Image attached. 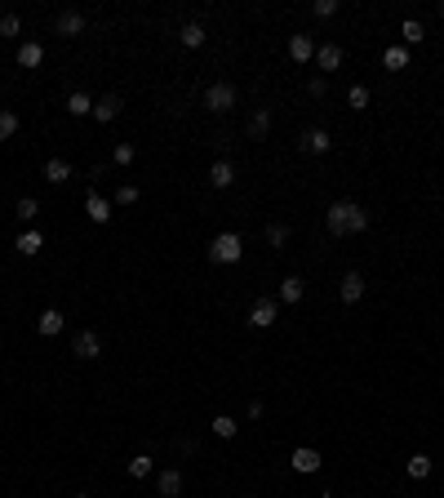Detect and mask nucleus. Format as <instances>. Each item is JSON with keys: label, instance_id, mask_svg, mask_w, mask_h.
I'll return each mask as SVG.
<instances>
[{"label": "nucleus", "instance_id": "f257e3e1", "mask_svg": "<svg viewBox=\"0 0 444 498\" xmlns=\"http://www.w3.org/2000/svg\"><path fill=\"white\" fill-rule=\"evenodd\" d=\"M325 223H329V236H355V231L369 227V214H364V205H355V201H334L329 214H325Z\"/></svg>", "mask_w": 444, "mask_h": 498}, {"label": "nucleus", "instance_id": "f03ea898", "mask_svg": "<svg viewBox=\"0 0 444 498\" xmlns=\"http://www.w3.org/2000/svg\"><path fill=\"white\" fill-rule=\"evenodd\" d=\"M244 258V245L235 231H218V236L209 240V262H218V267H231V262Z\"/></svg>", "mask_w": 444, "mask_h": 498}, {"label": "nucleus", "instance_id": "7ed1b4c3", "mask_svg": "<svg viewBox=\"0 0 444 498\" xmlns=\"http://www.w3.org/2000/svg\"><path fill=\"white\" fill-rule=\"evenodd\" d=\"M205 107H209V111H218V116H226V111L235 107V84L213 80L209 89H205Z\"/></svg>", "mask_w": 444, "mask_h": 498}, {"label": "nucleus", "instance_id": "20e7f679", "mask_svg": "<svg viewBox=\"0 0 444 498\" xmlns=\"http://www.w3.org/2000/svg\"><path fill=\"white\" fill-rule=\"evenodd\" d=\"M71 352L80 356V361H98V356H102V338L93 334V330H80V334L71 338Z\"/></svg>", "mask_w": 444, "mask_h": 498}, {"label": "nucleus", "instance_id": "39448f33", "mask_svg": "<svg viewBox=\"0 0 444 498\" xmlns=\"http://www.w3.org/2000/svg\"><path fill=\"white\" fill-rule=\"evenodd\" d=\"M156 494L160 498H183V472H178V467H165V472L156 476Z\"/></svg>", "mask_w": 444, "mask_h": 498}, {"label": "nucleus", "instance_id": "423d86ee", "mask_svg": "<svg viewBox=\"0 0 444 498\" xmlns=\"http://www.w3.org/2000/svg\"><path fill=\"white\" fill-rule=\"evenodd\" d=\"M249 325L253 330H271V325H276V303H271V298H258V303L249 307Z\"/></svg>", "mask_w": 444, "mask_h": 498}, {"label": "nucleus", "instance_id": "0eeeda50", "mask_svg": "<svg viewBox=\"0 0 444 498\" xmlns=\"http://www.w3.org/2000/svg\"><path fill=\"white\" fill-rule=\"evenodd\" d=\"M338 294H342V303H360L364 298V276L360 271H347V276L338 280Z\"/></svg>", "mask_w": 444, "mask_h": 498}, {"label": "nucleus", "instance_id": "6e6552de", "mask_svg": "<svg viewBox=\"0 0 444 498\" xmlns=\"http://www.w3.org/2000/svg\"><path fill=\"white\" fill-rule=\"evenodd\" d=\"M329 147H334V138H329V129H307V134H302V152H311V156H325Z\"/></svg>", "mask_w": 444, "mask_h": 498}, {"label": "nucleus", "instance_id": "1a4fd4ad", "mask_svg": "<svg viewBox=\"0 0 444 498\" xmlns=\"http://www.w3.org/2000/svg\"><path fill=\"white\" fill-rule=\"evenodd\" d=\"M289 58H294V63H311V58H316V41L302 36V32H294V36H289Z\"/></svg>", "mask_w": 444, "mask_h": 498}, {"label": "nucleus", "instance_id": "9d476101", "mask_svg": "<svg viewBox=\"0 0 444 498\" xmlns=\"http://www.w3.org/2000/svg\"><path fill=\"white\" fill-rule=\"evenodd\" d=\"M54 32H58V36H80V32H84V14H75V9H62V14L54 18Z\"/></svg>", "mask_w": 444, "mask_h": 498}, {"label": "nucleus", "instance_id": "9b49d317", "mask_svg": "<svg viewBox=\"0 0 444 498\" xmlns=\"http://www.w3.org/2000/svg\"><path fill=\"white\" fill-rule=\"evenodd\" d=\"M62 325H67V321H62V312L45 307V312H40V321H36V334H40V338H58V334H62Z\"/></svg>", "mask_w": 444, "mask_h": 498}, {"label": "nucleus", "instance_id": "f8f14e48", "mask_svg": "<svg viewBox=\"0 0 444 498\" xmlns=\"http://www.w3.org/2000/svg\"><path fill=\"white\" fill-rule=\"evenodd\" d=\"M316 67L320 71H338L342 67V45H316Z\"/></svg>", "mask_w": 444, "mask_h": 498}, {"label": "nucleus", "instance_id": "ddd939ff", "mask_svg": "<svg viewBox=\"0 0 444 498\" xmlns=\"http://www.w3.org/2000/svg\"><path fill=\"white\" fill-rule=\"evenodd\" d=\"M84 214H89V223H107L111 218V201H107V196H98V192H89V196H84Z\"/></svg>", "mask_w": 444, "mask_h": 498}, {"label": "nucleus", "instance_id": "4468645a", "mask_svg": "<svg viewBox=\"0 0 444 498\" xmlns=\"http://www.w3.org/2000/svg\"><path fill=\"white\" fill-rule=\"evenodd\" d=\"M231 183H235V169H231V161H213V165H209V187L226 192Z\"/></svg>", "mask_w": 444, "mask_h": 498}, {"label": "nucleus", "instance_id": "2eb2a0df", "mask_svg": "<svg viewBox=\"0 0 444 498\" xmlns=\"http://www.w3.org/2000/svg\"><path fill=\"white\" fill-rule=\"evenodd\" d=\"M71 178V165L62 161V156H49V161H45V183H54V187H62Z\"/></svg>", "mask_w": 444, "mask_h": 498}, {"label": "nucleus", "instance_id": "dca6fc26", "mask_svg": "<svg viewBox=\"0 0 444 498\" xmlns=\"http://www.w3.org/2000/svg\"><path fill=\"white\" fill-rule=\"evenodd\" d=\"M294 472H302V476H311V472H320V454L311 445H302V449H294Z\"/></svg>", "mask_w": 444, "mask_h": 498}, {"label": "nucleus", "instance_id": "f3484780", "mask_svg": "<svg viewBox=\"0 0 444 498\" xmlns=\"http://www.w3.org/2000/svg\"><path fill=\"white\" fill-rule=\"evenodd\" d=\"M45 63V45H36V41H27V45H18V67H40Z\"/></svg>", "mask_w": 444, "mask_h": 498}, {"label": "nucleus", "instance_id": "a211bd4d", "mask_svg": "<svg viewBox=\"0 0 444 498\" xmlns=\"http://www.w3.org/2000/svg\"><path fill=\"white\" fill-rule=\"evenodd\" d=\"M382 67L386 71H404L409 67V49H404V45H386L382 49Z\"/></svg>", "mask_w": 444, "mask_h": 498}, {"label": "nucleus", "instance_id": "6ab92c4d", "mask_svg": "<svg viewBox=\"0 0 444 498\" xmlns=\"http://www.w3.org/2000/svg\"><path fill=\"white\" fill-rule=\"evenodd\" d=\"M116 116H120V98H116V93H107V98H98V102H93V120L111 125Z\"/></svg>", "mask_w": 444, "mask_h": 498}, {"label": "nucleus", "instance_id": "aec40b11", "mask_svg": "<svg viewBox=\"0 0 444 498\" xmlns=\"http://www.w3.org/2000/svg\"><path fill=\"white\" fill-rule=\"evenodd\" d=\"M302 294H307V285H302L298 276H285V280H280V303L294 307V303H302Z\"/></svg>", "mask_w": 444, "mask_h": 498}, {"label": "nucleus", "instance_id": "412c9836", "mask_svg": "<svg viewBox=\"0 0 444 498\" xmlns=\"http://www.w3.org/2000/svg\"><path fill=\"white\" fill-rule=\"evenodd\" d=\"M45 249V236H40V231H23V236H18V253H23V258H32V253H40Z\"/></svg>", "mask_w": 444, "mask_h": 498}, {"label": "nucleus", "instance_id": "4be33fe9", "mask_svg": "<svg viewBox=\"0 0 444 498\" xmlns=\"http://www.w3.org/2000/svg\"><path fill=\"white\" fill-rule=\"evenodd\" d=\"M422 41H427V32H422V23H418V18H409V23L400 27V45L409 49V45H422Z\"/></svg>", "mask_w": 444, "mask_h": 498}, {"label": "nucleus", "instance_id": "5701e85b", "mask_svg": "<svg viewBox=\"0 0 444 498\" xmlns=\"http://www.w3.org/2000/svg\"><path fill=\"white\" fill-rule=\"evenodd\" d=\"M404 472H409L413 481H427L431 476V454H413L409 463H404Z\"/></svg>", "mask_w": 444, "mask_h": 498}, {"label": "nucleus", "instance_id": "b1692460", "mask_svg": "<svg viewBox=\"0 0 444 498\" xmlns=\"http://www.w3.org/2000/svg\"><path fill=\"white\" fill-rule=\"evenodd\" d=\"M67 111H71V116H93V98L84 89H75L71 98H67Z\"/></svg>", "mask_w": 444, "mask_h": 498}, {"label": "nucleus", "instance_id": "393cba45", "mask_svg": "<svg viewBox=\"0 0 444 498\" xmlns=\"http://www.w3.org/2000/svg\"><path fill=\"white\" fill-rule=\"evenodd\" d=\"M249 134H253V138H267V134H271V111H267V107H258V111H253Z\"/></svg>", "mask_w": 444, "mask_h": 498}, {"label": "nucleus", "instance_id": "a878e982", "mask_svg": "<svg viewBox=\"0 0 444 498\" xmlns=\"http://www.w3.org/2000/svg\"><path fill=\"white\" fill-rule=\"evenodd\" d=\"M267 245L271 249H285L289 245V227H285V223H267Z\"/></svg>", "mask_w": 444, "mask_h": 498}, {"label": "nucleus", "instance_id": "bb28decb", "mask_svg": "<svg viewBox=\"0 0 444 498\" xmlns=\"http://www.w3.org/2000/svg\"><path fill=\"white\" fill-rule=\"evenodd\" d=\"M18 134V111H0V143H9V138H14Z\"/></svg>", "mask_w": 444, "mask_h": 498}, {"label": "nucleus", "instance_id": "cd10ccee", "mask_svg": "<svg viewBox=\"0 0 444 498\" xmlns=\"http://www.w3.org/2000/svg\"><path fill=\"white\" fill-rule=\"evenodd\" d=\"M183 45H187V49H200V45H205V27L200 23H187L183 27Z\"/></svg>", "mask_w": 444, "mask_h": 498}, {"label": "nucleus", "instance_id": "c85d7f7f", "mask_svg": "<svg viewBox=\"0 0 444 498\" xmlns=\"http://www.w3.org/2000/svg\"><path fill=\"white\" fill-rule=\"evenodd\" d=\"M235 431H240V422H235V418H226V414H218V418H213V436H222V440H231V436H235Z\"/></svg>", "mask_w": 444, "mask_h": 498}, {"label": "nucleus", "instance_id": "c756f323", "mask_svg": "<svg viewBox=\"0 0 444 498\" xmlns=\"http://www.w3.org/2000/svg\"><path fill=\"white\" fill-rule=\"evenodd\" d=\"M129 476H134V481L151 476V454H134V458H129Z\"/></svg>", "mask_w": 444, "mask_h": 498}, {"label": "nucleus", "instance_id": "7c9ffc66", "mask_svg": "<svg viewBox=\"0 0 444 498\" xmlns=\"http://www.w3.org/2000/svg\"><path fill=\"white\" fill-rule=\"evenodd\" d=\"M347 102H351L355 111H364V107H369V89H364V84H351V93H347Z\"/></svg>", "mask_w": 444, "mask_h": 498}, {"label": "nucleus", "instance_id": "2f4dec72", "mask_svg": "<svg viewBox=\"0 0 444 498\" xmlns=\"http://www.w3.org/2000/svg\"><path fill=\"white\" fill-rule=\"evenodd\" d=\"M36 214H40V205H36V196H23V201H18V218H23V223H32Z\"/></svg>", "mask_w": 444, "mask_h": 498}, {"label": "nucleus", "instance_id": "473e14b6", "mask_svg": "<svg viewBox=\"0 0 444 498\" xmlns=\"http://www.w3.org/2000/svg\"><path fill=\"white\" fill-rule=\"evenodd\" d=\"M116 205H138V187H134V183L116 187Z\"/></svg>", "mask_w": 444, "mask_h": 498}, {"label": "nucleus", "instance_id": "72a5a7b5", "mask_svg": "<svg viewBox=\"0 0 444 498\" xmlns=\"http://www.w3.org/2000/svg\"><path fill=\"white\" fill-rule=\"evenodd\" d=\"M311 14H316V18H334L338 14V0H316V5H311Z\"/></svg>", "mask_w": 444, "mask_h": 498}, {"label": "nucleus", "instance_id": "f704fd0d", "mask_svg": "<svg viewBox=\"0 0 444 498\" xmlns=\"http://www.w3.org/2000/svg\"><path fill=\"white\" fill-rule=\"evenodd\" d=\"M111 161H116V165H134V147H129V143H116Z\"/></svg>", "mask_w": 444, "mask_h": 498}, {"label": "nucleus", "instance_id": "c9c22d12", "mask_svg": "<svg viewBox=\"0 0 444 498\" xmlns=\"http://www.w3.org/2000/svg\"><path fill=\"white\" fill-rule=\"evenodd\" d=\"M18 32H23L18 14H5V18H0V36H18Z\"/></svg>", "mask_w": 444, "mask_h": 498}, {"label": "nucleus", "instance_id": "e433bc0d", "mask_svg": "<svg viewBox=\"0 0 444 498\" xmlns=\"http://www.w3.org/2000/svg\"><path fill=\"white\" fill-rule=\"evenodd\" d=\"M325 89H329L325 76H311V80H307V93H311V98H325Z\"/></svg>", "mask_w": 444, "mask_h": 498}, {"label": "nucleus", "instance_id": "4c0bfd02", "mask_svg": "<svg viewBox=\"0 0 444 498\" xmlns=\"http://www.w3.org/2000/svg\"><path fill=\"white\" fill-rule=\"evenodd\" d=\"M436 14H440V18H444V0H440V5H436Z\"/></svg>", "mask_w": 444, "mask_h": 498}, {"label": "nucleus", "instance_id": "58836bf2", "mask_svg": "<svg viewBox=\"0 0 444 498\" xmlns=\"http://www.w3.org/2000/svg\"><path fill=\"white\" fill-rule=\"evenodd\" d=\"M75 498H93V494H75Z\"/></svg>", "mask_w": 444, "mask_h": 498}, {"label": "nucleus", "instance_id": "ea45409f", "mask_svg": "<svg viewBox=\"0 0 444 498\" xmlns=\"http://www.w3.org/2000/svg\"><path fill=\"white\" fill-rule=\"evenodd\" d=\"M316 498H329V494H316Z\"/></svg>", "mask_w": 444, "mask_h": 498}]
</instances>
